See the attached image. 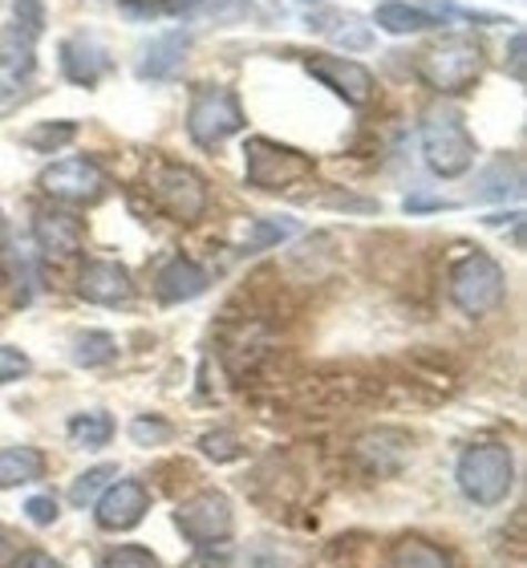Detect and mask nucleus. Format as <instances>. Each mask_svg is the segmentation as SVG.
Masks as SVG:
<instances>
[{"label": "nucleus", "mask_w": 527, "mask_h": 568, "mask_svg": "<svg viewBox=\"0 0 527 568\" xmlns=\"http://www.w3.org/2000/svg\"><path fill=\"white\" fill-rule=\"evenodd\" d=\"M455 479H458V491H463L470 504L495 508V504H504V499L511 496V487H516V459H511V450L499 447V443H483V447L463 450V459H458V467H455Z\"/></svg>", "instance_id": "f257e3e1"}, {"label": "nucleus", "mask_w": 527, "mask_h": 568, "mask_svg": "<svg viewBox=\"0 0 527 568\" xmlns=\"http://www.w3.org/2000/svg\"><path fill=\"white\" fill-rule=\"evenodd\" d=\"M418 134H422L426 166H430L434 175H443V179L467 175L470 163H475V139H470L467 122H463L458 110H446V106L426 110Z\"/></svg>", "instance_id": "f03ea898"}, {"label": "nucleus", "mask_w": 527, "mask_h": 568, "mask_svg": "<svg viewBox=\"0 0 527 568\" xmlns=\"http://www.w3.org/2000/svg\"><path fill=\"white\" fill-rule=\"evenodd\" d=\"M422 82L438 94H467L483 73V49L470 37H443L418 58Z\"/></svg>", "instance_id": "7ed1b4c3"}, {"label": "nucleus", "mask_w": 527, "mask_h": 568, "mask_svg": "<svg viewBox=\"0 0 527 568\" xmlns=\"http://www.w3.org/2000/svg\"><path fill=\"white\" fill-rule=\"evenodd\" d=\"M146 191H151L154 207L171 215L175 224H200L207 212V183L200 171H191L183 163H151Z\"/></svg>", "instance_id": "20e7f679"}, {"label": "nucleus", "mask_w": 527, "mask_h": 568, "mask_svg": "<svg viewBox=\"0 0 527 568\" xmlns=\"http://www.w3.org/2000/svg\"><path fill=\"white\" fill-rule=\"evenodd\" d=\"M504 293H507V276L499 268V261H491L487 252H467L450 268V301L467 317H487L491 308L504 305Z\"/></svg>", "instance_id": "39448f33"}, {"label": "nucleus", "mask_w": 527, "mask_h": 568, "mask_svg": "<svg viewBox=\"0 0 527 568\" xmlns=\"http://www.w3.org/2000/svg\"><path fill=\"white\" fill-rule=\"evenodd\" d=\"M313 175V154L284 146L276 139H247L244 179L260 191H288Z\"/></svg>", "instance_id": "423d86ee"}, {"label": "nucleus", "mask_w": 527, "mask_h": 568, "mask_svg": "<svg viewBox=\"0 0 527 568\" xmlns=\"http://www.w3.org/2000/svg\"><path fill=\"white\" fill-rule=\"evenodd\" d=\"M244 126H247V119H244L240 98H235L232 90H220V85H203L188 110V134L203 151L223 146V142L232 139V134H240Z\"/></svg>", "instance_id": "0eeeda50"}, {"label": "nucleus", "mask_w": 527, "mask_h": 568, "mask_svg": "<svg viewBox=\"0 0 527 568\" xmlns=\"http://www.w3.org/2000/svg\"><path fill=\"white\" fill-rule=\"evenodd\" d=\"M232 499L223 491H200V496L183 499L175 508V528L188 536L191 545H220L232 532Z\"/></svg>", "instance_id": "6e6552de"}, {"label": "nucleus", "mask_w": 527, "mask_h": 568, "mask_svg": "<svg viewBox=\"0 0 527 568\" xmlns=\"http://www.w3.org/2000/svg\"><path fill=\"white\" fill-rule=\"evenodd\" d=\"M41 191L58 203H98L110 191V179L94 159H61L41 171Z\"/></svg>", "instance_id": "1a4fd4ad"}, {"label": "nucleus", "mask_w": 527, "mask_h": 568, "mask_svg": "<svg viewBox=\"0 0 527 568\" xmlns=\"http://www.w3.org/2000/svg\"><path fill=\"white\" fill-rule=\"evenodd\" d=\"M305 70L313 73L316 82H325L337 98H345L349 106H365L374 98V73L365 70L362 61L353 58H328V53H313L305 61Z\"/></svg>", "instance_id": "9d476101"}, {"label": "nucleus", "mask_w": 527, "mask_h": 568, "mask_svg": "<svg viewBox=\"0 0 527 568\" xmlns=\"http://www.w3.org/2000/svg\"><path fill=\"white\" fill-rule=\"evenodd\" d=\"M94 508H98V528H105V532H126V528L142 524V516L151 511V491L139 479H114L94 499Z\"/></svg>", "instance_id": "9b49d317"}, {"label": "nucleus", "mask_w": 527, "mask_h": 568, "mask_svg": "<svg viewBox=\"0 0 527 568\" xmlns=\"http://www.w3.org/2000/svg\"><path fill=\"white\" fill-rule=\"evenodd\" d=\"M33 240L37 248L45 252V256H58V261H70L78 256L85 244V227L78 215L61 212V207H41L33 215Z\"/></svg>", "instance_id": "f8f14e48"}, {"label": "nucleus", "mask_w": 527, "mask_h": 568, "mask_svg": "<svg viewBox=\"0 0 527 568\" xmlns=\"http://www.w3.org/2000/svg\"><path fill=\"white\" fill-rule=\"evenodd\" d=\"M78 293H82L90 305H105V308L130 305V301H134V276L118 261H90L82 268Z\"/></svg>", "instance_id": "ddd939ff"}, {"label": "nucleus", "mask_w": 527, "mask_h": 568, "mask_svg": "<svg viewBox=\"0 0 527 568\" xmlns=\"http://www.w3.org/2000/svg\"><path fill=\"white\" fill-rule=\"evenodd\" d=\"M61 70L70 78L73 85H98L102 82V73L110 70V53L105 45L98 41L94 33H73L61 41Z\"/></svg>", "instance_id": "4468645a"}, {"label": "nucleus", "mask_w": 527, "mask_h": 568, "mask_svg": "<svg viewBox=\"0 0 527 568\" xmlns=\"http://www.w3.org/2000/svg\"><path fill=\"white\" fill-rule=\"evenodd\" d=\"M191 53V33L188 29H166V33L151 37L139 53V78L142 82H163L188 61Z\"/></svg>", "instance_id": "2eb2a0df"}, {"label": "nucleus", "mask_w": 527, "mask_h": 568, "mask_svg": "<svg viewBox=\"0 0 527 568\" xmlns=\"http://www.w3.org/2000/svg\"><path fill=\"white\" fill-rule=\"evenodd\" d=\"M308 29L321 33L325 41H333L345 53H362V49L374 45V24H365L357 12H341V9H325L308 17Z\"/></svg>", "instance_id": "dca6fc26"}, {"label": "nucleus", "mask_w": 527, "mask_h": 568, "mask_svg": "<svg viewBox=\"0 0 527 568\" xmlns=\"http://www.w3.org/2000/svg\"><path fill=\"white\" fill-rule=\"evenodd\" d=\"M207 284L211 281L200 264L188 261V256H171L154 276V293H159L163 305H183V301H195V296L207 293Z\"/></svg>", "instance_id": "f3484780"}, {"label": "nucleus", "mask_w": 527, "mask_h": 568, "mask_svg": "<svg viewBox=\"0 0 527 568\" xmlns=\"http://www.w3.org/2000/svg\"><path fill=\"white\" fill-rule=\"evenodd\" d=\"M524 191V171L519 163H507V159H495L487 171H479L475 179V200L479 203H499V200H516Z\"/></svg>", "instance_id": "a211bd4d"}, {"label": "nucleus", "mask_w": 527, "mask_h": 568, "mask_svg": "<svg viewBox=\"0 0 527 568\" xmlns=\"http://www.w3.org/2000/svg\"><path fill=\"white\" fill-rule=\"evenodd\" d=\"M374 24L389 37H411V33H426V29H434V24H443V21L426 9H411V4H402V0H389V4H377Z\"/></svg>", "instance_id": "6ab92c4d"}, {"label": "nucleus", "mask_w": 527, "mask_h": 568, "mask_svg": "<svg viewBox=\"0 0 527 568\" xmlns=\"http://www.w3.org/2000/svg\"><path fill=\"white\" fill-rule=\"evenodd\" d=\"M45 475V455L33 447H4L0 450V487H21Z\"/></svg>", "instance_id": "aec40b11"}, {"label": "nucleus", "mask_w": 527, "mask_h": 568, "mask_svg": "<svg viewBox=\"0 0 527 568\" xmlns=\"http://www.w3.org/2000/svg\"><path fill=\"white\" fill-rule=\"evenodd\" d=\"M33 65H37V58H33V37L21 33V29L12 24L9 33L0 37V70L9 73L12 82H21V78H29V73H33Z\"/></svg>", "instance_id": "412c9836"}, {"label": "nucleus", "mask_w": 527, "mask_h": 568, "mask_svg": "<svg viewBox=\"0 0 527 568\" xmlns=\"http://www.w3.org/2000/svg\"><path fill=\"white\" fill-rule=\"evenodd\" d=\"M293 236H296V220H288V215H264V220H252V227H247L244 252L247 256L252 252H268Z\"/></svg>", "instance_id": "4be33fe9"}, {"label": "nucleus", "mask_w": 527, "mask_h": 568, "mask_svg": "<svg viewBox=\"0 0 527 568\" xmlns=\"http://www.w3.org/2000/svg\"><path fill=\"white\" fill-rule=\"evenodd\" d=\"M65 435L73 438V447L102 450L105 443L114 438V418L102 415V410H90V415H73L70 426H65Z\"/></svg>", "instance_id": "5701e85b"}, {"label": "nucleus", "mask_w": 527, "mask_h": 568, "mask_svg": "<svg viewBox=\"0 0 527 568\" xmlns=\"http://www.w3.org/2000/svg\"><path fill=\"white\" fill-rule=\"evenodd\" d=\"M118 479V467L114 463H102V467H90V471H82L78 479H73V487H70V504L73 508H90L98 496H102L105 487L114 484Z\"/></svg>", "instance_id": "b1692460"}, {"label": "nucleus", "mask_w": 527, "mask_h": 568, "mask_svg": "<svg viewBox=\"0 0 527 568\" xmlns=\"http://www.w3.org/2000/svg\"><path fill=\"white\" fill-rule=\"evenodd\" d=\"M389 568H450V557L426 540H402L389 557Z\"/></svg>", "instance_id": "393cba45"}, {"label": "nucleus", "mask_w": 527, "mask_h": 568, "mask_svg": "<svg viewBox=\"0 0 527 568\" xmlns=\"http://www.w3.org/2000/svg\"><path fill=\"white\" fill-rule=\"evenodd\" d=\"M118 357V342L110 333H82V337H73V362L85 369L105 366V362H114Z\"/></svg>", "instance_id": "a878e982"}, {"label": "nucleus", "mask_w": 527, "mask_h": 568, "mask_svg": "<svg viewBox=\"0 0 527 568\" xmlns=\"http://www.w3.org/2000/svg\"><path fill=\"white\" fill-rule=\"evenodd\" d=\"M78 139V122H41V126H33V131L24 134V142L33 146V151H58V146H65V142Z\"/></svg>", "instance_id": "bb28decb"}, {"label": "nucleus", "mask_w": 527, "mask_h": 568, "mask_svg": "<svg viewBox=\"0 0 527 568\" xmlns=\"http://www.w3.org/2000/svg\"><path fill=\"white\" fill-rule=\"evenodd\" d=\"M200 450L215 463H232L244 455V447H240V438H235L232 430H207V435L200 438Z\"/></svg>", "instance_id": "cd10ccee"}, {"label": "nucleus", "mask_w": 527, "mask_h": 568, "mask_svg": "<svg viewBox=\"0 0 527 568\" xmlns=\"http://www.w3.org/2000/svg\"><path fill=\"white\" fill-rule=\"evenodd\" d=\"M98 568H159V560H154L151 548L122 545V548H114V552H105Z\"/></svg>", "instance_id": "c85d7f7f"}, {"label": "nucleus", "mask_w": 527, "mask_h": 568, "mask_svg": "<svg viewBox=\"0 0 527 568\" xmlns=\"http://www.w3.org/2000/svg\"><path fill=\"white\" fill-rule=\"evenodd\" d=\"M12 12H17V29L37 41L41 29H45V4L41 0H12Z\"/></svg>", "instance_id": "c756f323"}, {"label": "nucleus", "mask_w": 527, "mask_h": 568, "mask_svg": "<svg viewBox=\"0 0 527 568\" xmlns=\"http://www.w3.org/2000/svg\"><path fill=\"white\" fill-rule=\"evenodd\" d=\"M166 435H171V426L159 423V418H134V423H130V438H134L139 447H154V443H163Z\"/></svg>", "instance_id": "7c9ffc66"}, {"label": "nucleus", "mask_w": 527, "mask_h": 568, "mask_svg": "<svg viewBox=\"0 0 527 568\" xmlns=\"http://www.w3.org/2000/svg\"><path fill=\"white\" fill-rule=\"evenodd\" d=\"M24 374H29V357L21 349H12V345H0V386L24 378Z\"/></svg>", "instance_id": "2f4dec72"}, {"label": "nucleus", "mask_w": 527, "mask_h": 568, "mask_svg": "<svg viewBox=\"0 0 527 568\" xmlns=\"http://www.w3.org/2000/svg\"><path fill=\"white\" fill-rule=\"evenodd\" d=\"M24 516L45 528V524L58 520V499H53V496H33L29 504H24Z\"/></svg>", "instance_id": "473e14b6"}, {"label": "nucleus", "mask_w": 527, "mask_h": 568, "mask_svg": "<svg viewBox=\"0 0 527 568\" xmlns=\"http://www.w3.org/2000/svg\"><path fill=\"white\" fill-rule=\"evenodd\" d=\"M524 45H527V37L511 33V45H507V65H511V78H516V82H524Z\"/></svg>", "instance_id": "72a5a7b5"}, {"label": "nucleus", "mask_w": 527, "mask_h": 568, "mask_svg": "<svg viewBox=\"0 0 527 568\" xmlns=\"http://www.w3.org/2000/svg\"><path fill=\"white\" fill-rule=\"evenodd\" d=\"M12 568H65V565L53 560L49 552H21V557L12 560Z\"/></svg>", "instance_id": "f704fd0d"}, {"label": "nucleus", "mask_w": 527, "mask_h": 568, "mask_svg": "<svg viewBox=\"0 0 527 568\" xmlns=\"http://www.w3.org/2000/svg\"><path fill=\"white\" fill-rule=\"evenodd\" d=\"M438 207H450V203L426 200V195H411V200H406V212H438Z\"/></svg>", "instance_id": "c9c22d12"}, {"label": "nucleus", "mask_w": 527, "mask_h": 568, "mask_svg": "<svg viewBox=\"0 0 527 568\" xmlns=\"http://www.w3.org/2000/svg\"><path fill=\"white\" fill-rule=\"evenodd\" d=\"M0 264H17L12 261V240H9V224H4V215H0Z\"/></svg>", "instance_id": "e433bc0d"}, {"label": "nucleus", "mask_w": 527, "mask_h": 568, "mask_svg": "<svg viewBox=\"0 0 527 568\" xmlns=\"http://www.w3.org/2000/svg\"><path fill=\"white\" fill-rule=\"evenodd\" d=\"M4 552H9V536L0 532V560H4Z\"/></svg>", "instance_id": "4c0bfd02"}, {"label": "nucleus", "mask_w": 527, "mask_h": 568, "mask_svg": "<svg viewBox=\"0 0 527 568\" xmlns=\"http://www.w3.org/2000/svg\"><path fill=\"white\" fill-rule=\"evenodd\" d=\"M126 4H151V0H126Z\"/></svg>", "instance_id": "58836bf2"}]
</instances>
